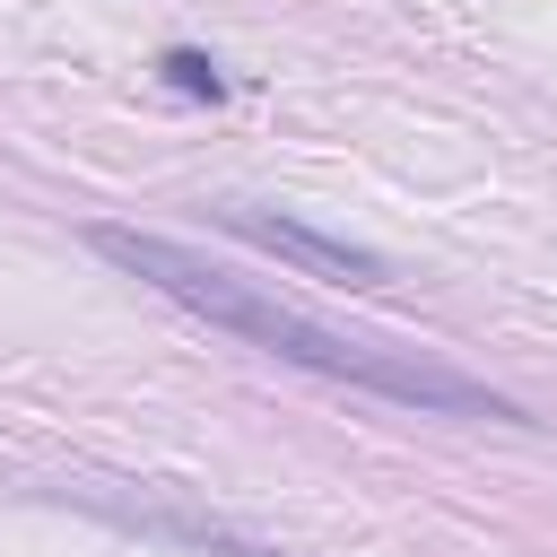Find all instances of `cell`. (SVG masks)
I'll return each mask as SVG.
<instances>
[{"label": "cell", "mask_w": 557, "mask_h": 557, "mask_svg": "<svg viewBox=\"0 0 557 557\" xmlns=\"http://www.w3.org/2000/svg\"><path fill=\"white\" fill-rule=\"evenodd\" d=\"M87 252H104L113 270H131L157 296H174L183 313H200V322H218V331H235V339H252L278 366H305L322 383H357V392H383V400L435 409V418H505V426H531L505 392L470 383L461 366H435V357L383 348V339H348V331H331V322H313V313H296V305L226 278V270H209L191 244H165V235H139V226H87Z\"/></svg>", "instance_id": "cell-1"}, {"label": "cell", "mask_w": 557, "mask_h": 557, "mask_svg": "<svg viewBox=\"0 0 557 557\" xmlns=\"http://www.w3.org/2000/svg\"><path fill=\"white\" fill-rule=\"evenodd\" d=\"M209 218H218L226 235L278 252V261L322 270V278H348V287H383V278H392L383 252H366V244H348V235H322V226H305V218H270V209H244V200H226V209H209Z\"/></svg>", "instance_id": "cell-2"}, {"label": "cell", "mask_w": 557, "mask_h": 557, "mask_svg": "<svg viewBox=\"0 0 557 557\" xmlns=\"http://www.w3.org/2000/svg\"><path fill=\"white\" fill-rule=\"evenodd\" d=\"M157 78H165L174 96H209V104L226 96V70H218L209 52H191V44H165V52H157Z\"/></svg>", "instance_id": "cell-3"}]
</instances>
